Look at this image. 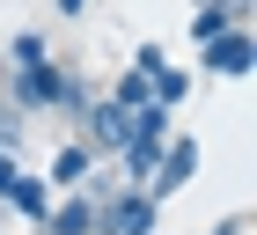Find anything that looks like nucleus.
<instances>
[{
    "mask_svg": "<svg viewBox=\"0 0 257 235\" xmlns=\"http://www.w3.org/2000/svg\"><path fill=\"white\" fill-rule=\"evenodd\" d=\"M88 169H96V155H88L81 140H66L59 155L44 162V184H52V198H59V191H81V184H88Z\"/></svg>",
    "mask_w": 257,
    "mask_h": 235,
    "instance_id": "6e6552de",
    "label": "nucleus"
},
{
    "mask_svg": "<svg viewBox=\"0 0 257 235\" xmlns=\"http://www.w3.org/2000/svg\"><path fill=\"white\" fill-rule=\"evenodd\" d=\"M147 96H155L162 110H184V96H191V74H184V66H162V74L147 81Z\"/></svg>",
    "mask_w": 257,
    "mask_h": 235,
    "instance_id": "1a4fd4ad",
    "label": "nucleus"
},
{
    "mask_svg": "<svg viewBox=\"0 0 257 235\" xmlns=\"http://www.w3.org/2000/svg\"><path fill=\"white\" fill-rule=\"evenodd\" d=\"M0 206H15L30 228H44V213H52V184H44V176H30V169H15V184L0 191Z\"/></svg>",
    "mask_w": 257,
    "mask_h": 235,
    "instance_id": "0eeeda50",
    "label": "nucleus"
},
{
    "mask_svg": "<svg viewBox=\"0 0 257 235\" xmlns=\"http://www.w3.org/2000/svg\"><path fill=\"white\" fill-rule=\"evenodd\" d=\"M0 96L15 103L22 118H44L52 110V96H59V59H8V74H0Z\"/></svg>",
    "mask_w": 257,
    "mask_h": 235,
    "instance_id": "f03ea898",
    "label": "nucleus"
},
{
    "mask_svg": "<svg viewBox=\"0 0 257 235\" xmlns=\"http://www.w3.org/2000/svg\"><path fill=\"white\" fill-rule=\"evenodd\" d=\"M37 235H96V198H88V191H59Z\"/></svg>",
    "mask_w": 257,
    "mask_h": 235,
    "instance_id": "423d86ee",
    "label": "nucleus"
},
{
    "mask_svg": "<svg viewBox=\"0 0 257 235\" xmlns=\"http://www.w3.org/2000/svg\"><path fill=\"white\" fill-rule=\"evenodd\" d=\"M74 118H81V147H88L96 162H110V155H118V147H125V125H133V110H118V103L103 96V88L81 103Z\"/></svg>",
    "mask_w": 257,
    "mask_h": 235,
    "instance_id": "7ed1b4c3",
    "label": "nucleus"
},
{
    "mask_svg": "<svg viewBox=\"0 0 257 235\" xmlns=\"http://www.w3.org/2000/svg\"><path fill=\"white\" fill-rule=\"evenodd\" d=\"M250 30H220L213 44H198V66H206V74H220V81H242L250 74Z\"/></svg>",
    "mask_w": 257,
    "mask_h": 235,
    "instance_id": "39448f33",
    "label": "nucleus"
},
{
    "mask_svg": "<svg viewBox=\"0 0 257 235\" xmlns=\"http://www.w3.org/2000/svg\"><path fill=\"white\" fill-rule=\"evenodd\" d=\"M96 235H162V198H147L140 184L96 198Z\"/></svg>",
    "mask_w": 257,
    "mask_h": 235,
    "instance_id": "f257e3e1",
    "label": "nucleus"
},
{
    "mask_svg": "<svg viewBox=\"0 0 257 235\" xmlns=\"http://www.w3.org/2000/svg\"><path fill=\"white\" fill-rule=\"evenodd\" d=\"M220 30H242V15H228V8H191V44H213Z\"/></svg>",
    "mask_w": 257,
    "mask_h": 235,
    "instance_id": "9d476101",
    "label": "nucleus"
},
{
    "mask_svg": "<svg viewBox=\"0 0 257 235\" xmlns=\"http://www.w3.org/2000/svg\"><path fill=\"white\" fill-rule=\"evenodd\" d=\"M191 8H228V15H242V22H250V0H191Z\"/></svg>",
    "mask_w": 257,
    "mask_h": 235,
    "instance_id": "f3484780",
    "label": "nucleus"
},
{
    "mask_svg": "<svg viewBox=\"0 0 257 235\" xmlns=\"http://www.w3.org/2000/svg\"><path fill=\"white\" fill-rule=\"evenodd\" d=\"M44 52H52L44 30H15V37H8V59H44Z\"/></svg>",
    "mask_w": 257,
    "mask_h": 235,
    "instance_id": "4468645a",
    "label": "nucleus"
},
{
    "mask_svg": "<svg viewBox=\"0 0 257 235\" xmlns=\"http://www.w3.org/2000/svg\"><path fill=\"white\" fill-rule=\"evenodd\" d=\"M52 8H59L66 22H81V15H88V8H96V0H52Z\"/></svg>",
    "mask_w": 257,
    "mask_h": 235,
    "instance_id": "a211bd4d",
    "label": "nucleus"
},
{
    "mask_svg": "<svg viewBox=\"0 0 257 235\" xmlns=\"http://www.w3.org/2000/svg\"><path fill=\"white\" fill-rule=\"evenodd\" d=\"M147 81H155V74H140V66H125V74L110 81V103H118V110H140V103H155V96H147Z\"/></svg>",
    "mask_w": 257,
    "mask_h": 235,
    "instance_id": "f8f14e48",
    "label": "nucleus"
},
{
    "mask_svg": "<svg viewBox=\"0 0 257 235\" xmlns=\"http://www.w3.org/2000/svg\"><path fill=\"white\" fill-rule=\"evenodd\" d=\"M30 235H37V228H30Z\"/></svg>",
    "mask_w": 257,
    "mask_h": 235,
    "instance_id": "6ab92c4d",
    "label": "nucleus"
},
{
    "mask_svg": "<svg viewBox=\"0 0 257 235\" xmlns=\"http://www.w3.org/2000/svg\"><path fill=\"white\" fill-rule=\"evenodd\" d=\"M133 66H140V74H162V66H169V52H162V44L147 37V44H140V52H133Z\"/></svg>",
    "mask_w": 257,
    "mask_h": 235,
    "instance_id": "2eb2a0df",
    "label": "nucleus"
},
{
    "mask_svg": "<svg viewBox=\"0 0 257 235\" xmlns=\"http://www.w3.org/2000/svg\"><path fill=\"white\" fill-rule=\"evenodd\" d=\"M88 96H96V81L81 74V66H59V96H52V110H81Z\"/></svg>",
    "mask_w": 257,
    "mask_h": 235,
    "instance_id": "9b49d317",
    "label": "nucleus"
},
{
    "mask_svg": "<svg viewBox=\"0 0 257 235\" xmlns=\"http://www.w3.org/2000/svg\"><path fill=\"white\" fill-rule=\"evenodd\" d=\"M198 162H206V147H198L191 133H169V147H162V162H155V176H147L140 191H147V198H177L184 184H191V176H198Z\"/></svg>",
    "mask_w": 257,
    "mask_h": 235,
    "instance_id": "20e7f679",
    "label": "nucleus"
},
{
    "mask_svg": "<svg viewBox=\"0 0 257 235\" xmlns=\"http://www.w3.org/2000/svg\"><path fill=\"white\" fill-rule=\"evenodd\" d=\"M22 133H30V118H22L15 103L0 96V155H22Z\"/></svg>",
    "mask_w": 257,
    "mask_h": 235,
    "instance_id": "ddd939ff",
    "label": "nucleus"
},
{
    "mask_svg": "<svg viewBox=\"0 0 257 235\" xmlns=\"http://www.w3.org/2000/svg\"><path fill=\"white\" fill-rule=\"evenodd\" d=\"M206 235H250V213H228L220 228H206Z\"/></svg>",
    "mask_w": 257,
    "mask_h": 235,
    "instance_id": "dca6fc26",
    "label": "nucleus"
}]
</instances>
